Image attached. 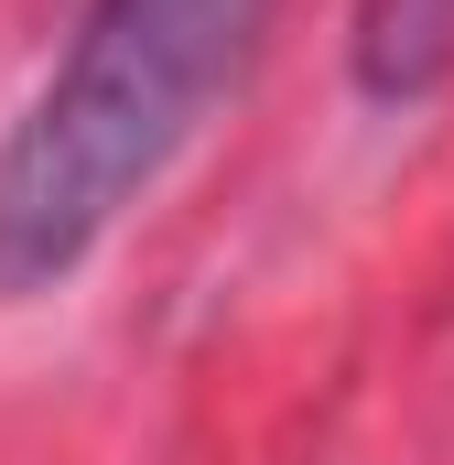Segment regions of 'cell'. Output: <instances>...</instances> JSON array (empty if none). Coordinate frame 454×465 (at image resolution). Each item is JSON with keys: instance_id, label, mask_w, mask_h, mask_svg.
<instances>
[{"instance_id": "6da1fadb", "label": "cell", "mask_w": 454, "mask_h": 465, "mask_svg": "<svg viewBox=\"0 0 454 465\" xmlns=\"http://www.w3.org/2000/svg\"><path fill=\"white\" fill-rule=\"evenodd\" d=\"M271 0H76L44 87L0 130V303L65 292L184 163Z\"/></svg>"}, {"instance_id": "7a4b0ae2", "label": "cell", "mask_w": 454, "mask_h": 465, "mask_svg": "<svg viewBox=\"0 0 454 465\" xmlns=\"http://www.w3.org/2000/svg\"><path fill=\"white\" fill-rule=\"evenodd\" d=\"M346 76L368 109H422L454 87V0H357Z\"/></svg>"}]
</instances>
